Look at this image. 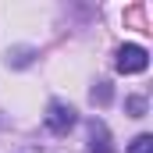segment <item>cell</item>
Listing matches in <instances>:
<instances>
[{"instance_id":"6da1fadb","label":"cell","mask_w":153,"mask_h":153,"mask_svg":"<svg viewBox=\"0 0 153 153\" xmlns=\"http://www.w3.org/2000/svg\"><path fill=\"white\" fill-rule=\"evenodd\" d=\"M114 68L121 71V75H139V71H146V68H150V53H146V46H139V43H125V46H117Z\"/></svg>"},{"instance_id":"7a4b0ae2","label":"cell","mask_w":153,"mask_h":153,"mask_svg":"<svg viewBox=\"0 0 153 153\" xmlns=\"http://www.w3.org/2000/svg\"><path fill=\"white\" fill-rule=\"evenodd\" d=\"M46 128L53 132V135H68L71 128H75V107H68V103H61V100H50L46 103Z\"/></svg>"},{"instance_id":"3957f363","label":"cell","mask_w":153,"mask_h":153,"mask_svg":"<svg viewBox=\"0 0 153 153\" xmlns=\"http://www.w3.org/2000/svg\"><path fill=\"white\" fill-rule=\"evenodd\" d=\"M89 153H111V132L103 121H89Z\"/></svg>"},{"instance_id":"277c9868","label":"cell","mask_w":153,"mask_h":153,"mask_svg":"<svg viewBox=\"0 0 153 153\" xmlns=\"http://www.w3.org/2000/svg\"><path fill=\"white\" fill-rule=\"evenodd\" d=\"M89 96H93V103H100V107H107V103L114 100V89H111V82H96Z\"/></svg>"},{"instance_id":"5b68a950","label":"cell","mask_w":153,"mask_h":153,"mask_svg":"<svg viewBox=\"0 0 153 153\" xmlns=\"http://www.w3.org/2000/svg\"><path fill=\"white\" fill-rule=\"evenodd\" d=\"M128 153H153V135H135L132 143H128Z\"/></svg>"},{"instance_id":"8992f818","label":"cell","mask_w":153,"mask_h":153,"mask_svg":"<svg viewBox=\"0 0 153 153\" xmlns=\"http://www.w3.org/2000/svg\"><path fill=\"white\" fill-rule=\"evenodd\" d=\"M125 103H128V111H132V117H143V114H146V100H143V96H128Z\"/></svg>"}]
</instances>
